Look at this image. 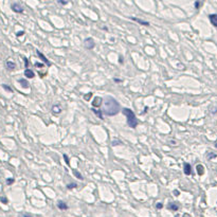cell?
I'll list each match as a JSON object with an SVG mask.
<instances>
[{
    "label": "cell",
    "mask_w": 217,
    "mask_h": 217,
    "mask_svg": "<svg viewBox=\"0 0 217 217\" xmlns=\"http://www.w3.org/2000/svg\"><path fill=\"white\" fill-rule=\"evenodd\" d=\"M113 82H115V83H122V79H120V78H117V77H115V78H113Z\"/></svg>",
    "instance_id": "obj_32"
},
{
    "label": "cell",
    "mask_w": 217,
    "mask_h": 217,
    "mask_svg": "<svg viewBox=\"0 0 217 217\" xmlns=\"http://www.w3.org/2000/svg\"><path fill=\"white\" fill-rule=\"evenodd\" d=\"M58 3L63 4V5H66V4H68V1H63V0H58Z\"/></svg>",
    "instance_id": "obj_33"
},
{
    "label": "cell",
    "mask_w": 217,
    "mask_h": 217,
    "mask_svg": "<svg viewBox=\"0 0 217 217\" xmlns=\"http://www.w3.org/2000/svg\"><path fill=\"white\" fill-rule=\"evenodd\" d=\"M183 173L186 176H190L192 174V166H191L190 163H184L183 165Z\"/></svg>",
    "instance_id": "obj_7"
},
{
    "label": "cell",
    "mask_w": 217,
    "mask_h": 217,
    "mask_svg": "<svg viewBox=\"0 0 217 217\" xmlns=\"http://www.w3.org/2000/svg\"><path fill=\"white\" fill-rule=\"evenodd\" d=\"M5 65H6V68H8V70H14L15 68H16V64H15L14 62L8 61L5 63Z\"/></svg>",
    "instance_id": "obj_15"
},
{
    "label": "cell",
    "mask_w": 217,
    "mask_h": 217,
    "mask_svg": "<svg viewBox=\"0 0 217 217\" xmlns=\"http://www.w3.org/2000/svg\"><path fill=\"white\" fill-rule=\"evenodd\" d=\"M91 110H92V112L94 113V115H96L98 117V119H101V120H103L104 119V117H103V111H101V110H98V109H95V108H91Z\"/></svg>",
    "instance_id": "obj_17"
},
{
    "label": "cell",
    "mask_w": 217,
    "mask_h": 217,
    "mask_svg": "<svg viewBox=\"0 0 217 217\" xmlns=\"http://www.w3.org/2000/svg\"><path fill=\"white\" fill-rule=\"evenodd\" d=\"M77 186V184L76 183H69V184H67V189H69V190H72V189H75Z\"/></svg>",
    "instance_id": "obj_22"
},
{
    "label": "cell",
    "mask_w": 217,
    "mask_h": 217,
    "mask_svg": "<svg viewBox=\"0 0 217 217\" xmlns=\"http://www.w3.org/2000/svg\"><path fill=\"white\" fill-rule=\"evenodd\" d=\"M63 158H64V160H65L66 164H67V165H70V159H69V157H68L66 154H64V155H63Z\"/></svg>",
    "instance_id": "obj_19"
},
{
    "label": "cell",
    "mask_w": 217,
    "mask_h": 217,
    "mask_svg": "<svg viewBox=\"0 0 217 217\" xmlns=\"http://www.w3.org/2000/svg\"><path fill=\"white\" fill-rule=\"evenodd\" d=\"M92 95V92H89V93H88L87 94V95H85V96H84V98H85V100H89V98H90V96H91Z\"/></svg>",
    "instance_id": "obj_30"
},
{
    "label": "cell",
    "mask_w": 217,
    "mask_h": 217,
    "mask_svg": "<svg viewBox=\"0 0 217 217\" xmlns=\"http://www.w3.org/2000/svg\"><path fill=\"white\" fill-rule=\"evenodd\" d=\"M103 104V98H100V96H95L92 101V107L93 108H96V107H101V105Z\"/></svg>",
    "instance_id": "obj_6"
},
{
    "label": "cell",
    "mask_w": 217,
    "mask_h": 217,
    "mask_svg": "<svg viewBox=\"0 0 217 217\" xmlns=\"http://www.w3.org/2000/svg\"><path fill=\"white\" fill-rule=\"evenodd\" d=\"M120 110H121L120 104L113 96L106 95L103 98V115L112 117V115H118Z\"/></svg>",
    "instance_id": "obj_1"
},
{
    "label": "cell",
    "mask_w": 217,
    "mask_h": 217,
    "mask_svg": "<svg viewBox=\"0 0 217 217\" xmlns=\"http://www.w3.org/2000/svg\"><path fill=\"white\" fill-rule=\"evenodd\" d=\"M173 194L175 195L176 197L179 196V195H180V191H178V190H174V191H173Z\"/></svg>",
    "instance_id": "obj_28"
},
{
    "label": "cell",
    "mask_w": 217,
    "mask_h": 217,
    "mask_svg": "<svg viewBox=\"0 0 217 217\" xmlns=\"http://www.w3.org/2000/svg\"><path fill=\"white\" fill-rule=\"evenodd\" d=\"M14 181H15L14 178H8V179H6V184H8V185H11V184L14 183Z\"/></svg>",
    "instance_id": "obj_23"
},
{
    "label": "cell",
    "mask_w": 217,
    "mask_h": 217,
    "mask_svg": "<svg viewBox=\"0 0 217 217\" xmlns=\"http://www.w3.org/2000/svg\"><path fill=\"white\" fill-rule=\"evenodd\" d=\"M196 169H197V174H198L199 176H202L203 174H205V167H203V165L197 164Z\"/></svg>",
    "instance_id": "obj_14"
},
{
    "label": "cell",
    "mask_w": 217,
    "mask_h": 217,
    "mask_svg": "<svg viewBox=\"0 0 217 217\" xmlns=\"http://www.w3.org/2000/svg\"><path fill=\"white\" fill-rule=\"evenodd\" d=\"M215 147H216V148H217V142H216V143H215Z\"/></svg>",
    "instance_id": "obj_38"
},
{
    "label": "cell",
    "mask_w": 217,
    "mask_h": 217,
    "mask_svg": "<svg viewBox=\"0 0 217 217\" xmlns=\"http://www.w3.org/2000/svg\"><path fill=\"white\" fill-rule=\"evenodd\" d=\"M200 2H199V1H196V2H195V3H194V5H195V8H199V6H200Z\"/></svg>",
    "instance_id": "obj_31"
},
{
    "label": "cell",
    "mask_w": 217,
    "mask_h": 217,
    "mask_svg": "<svg viewBox=\"0 0 217 217\" xmlns=\"http://www.w3.org/2000/svg\"><path fill=\"white\" fill-rule=\"evenodd\" d=\"M209 20L215 28H217V14H210Z\"/></svg>",
    "instance_id": "obj_8"
},
{
    "label": "cell",
    "mask_w": 217,
    "mask_h": 217,
    "mask_svg": "<svg viewBox=\"0 0 217 217\" xmlns=\"http://www.w3.org/2000/svg\"><path fill=\"white\" fill-rule=\"evenodd\" d=\"M130 19L132 20H134V21H137V22H139L140 25H149V22L148 21H145V20H143V19H140V18H137V17H130Z\"/></svg>",
    "instance_id": "obj_9"
},
{
    "label": "cell",
    "mask_w": 217,
    "mask_h": 217,
    "mask_svg": "<svg viewBox=\"0 0 217 217\" xmlns=\"http://www.w3.org/2000/svg\"><path fill=\"white\" fill-rule=\"evenodd\" d=\"M23 59H25V68H27V69H28V65H29V63H28V59H27V58H25H25H23Z\"/></svg>",
    "instance_id": "obj_35"
},
{
    "label": "cell",
    "mask_w": 217,
    "mask_h": 217,
    "mask_svg": "<svg viewBox=\"0 0 217 217\" xmlns=\"http://www.w3.org/2000/svg\"><path fill=\"white\" fill-rule=\"evenodd\" d=\"M147 109H148V107H145V109H144V111H143V112H141L143 115V113H146L147 112Z\"/></svg>",
    "instance_id": "obj_37"
},
{
    "label": "cell",
    "mask_w": 217,
    "mask_h": 217,
    "mask_svg": "<svg viewBox=\"0 0 217 217\" xmlns=\"http://www.w3.org/2000/svg\"><path fill=\"white\" fill-rule=\"evenodd\" d=\"M73 175H74L75 177H76L77 179H79V180H83V179H84L83 175H82V174L79 173V172L77 171V169H74V171H73Z\"/></svg>",
    "instance_id": "obj_18"
},
{
    "label": "cell",
    "mask_w": 217,
    "mask_h": 217,
    "mask_svg": "<svg viewBox=\"0 0 217 217\" xmlns=\"http://www.w3.org/2000/svg\"><path fill=\"white\" fill-rule=\"evenodd\" d=\"M21 217H33V216L30 215V214H28V213H25V214H22V215H21Z\"/></svg>",
    "instance_id": "obj_34"
},
{
    "label": "cell",
    "mask_w": 217,
    "mask_h": 217,
    "mask_svg": "<svg viewBox=\"0 0 217 217\" xmlns=\"http://www.w3.org/2000/svg\"><path fill=\"white\" fill-rule=\"evenodd\" d=\"M18 83L20 84L21 87H22V88H29V87H30L29 82H28L27 79H25V78H19V79H18Z\"/></svg>",
    "instance_id": "obj_12"
},
{
    "label": "cell",
    "mask_w": 217,
    "mask_h": 217,
    "mask_svg": "<svg viewBox=\"0 0 217 217\" xmlns=\"http://www.w3.org/2000/svg\"><path fill=\"white\" fill-rule=\"evenodd\" d=\"M52 112L54 115H59L62 112V108L58 106V105H53L52 106Z\"/></svg>",
    "instance_id": "obj_16"
},
{
    "label": "cell",
    "mask_w": 217,
    "mask_h": 217,
    "mask_svg": "<svg viewBox=\"0 0 217 217\" xmlns=\"http://www.w3.org/2000/svg\"><path fill=\"white\" fill-rule=\"evenodd\" d=\"M121 144H123V143H122V141H120V140H113L112 142H111V145L112 146H117V145H121Z\"/></svg>",
    "instance_id": "obj_20"
},
{
    "label": "cell",
    "mask_w": 217,
    "mask_h": 217,
    "mask_svg": "<svg viewBox=\"0 0 217 217\" xmlns=\"http://www.w3.org/2000/svg\"><path fill=\"white\" fill-rule=\"evenodd\" d=\"M11 8H12V11L15 13H23L22 6L19 3H17V2H14V3L11 4Z\"/></svg>",
    "instance_id": "obj_4"
},
{
    "label": "cell",
    "mask_w": 217,
    "mask_h": 217,
    "mask_svg": "<svg viewBox=\"0 0 217 217\" xmlns=\"http://www.w3.org/2000/svg\"><path fill=\"white\" fill-rule=\"evenodd\" d=\"M84 46L87 50H92V49L95 47V44H94L93 38L91 37H87L85 40H84Z\"/></svg>",
    "instance_id": "obj_3"
},
{
    "label": "cell",
    "mask_w": 217,
    "mask_h": 217,
    "mask_svg": "<svg viewBox=\"0 0 217 217\" xmlns=\"http://www.w3.org/2000/svg\"><path fill=\"white\" fill-rule=\"evenodd\" d=\"M57 208L59 210H67L68 209V205L63 200H58L57 201Z\"/></svg>",
    "instance_id": "obj_10"
},
{
    "label": "cell",
    "mask_w": 217,
    "mask_h": 217,
    "mask_svg": "<svg viewBox=\"0 0 217 217\" xmlns=\"http://www.w3.org/2000/svg\"><path fill=\"white\" fill-rule=\"evenodd\" d=\"M0 200H1V202L4 203V205H8V198H6V197H1Z\"/></svg>",
    "instance_id": "obj_24"
},
{
    "label": "cell",
    "mask_w": 217,
    "mask_h": 217,
    "mask_svg": "<svg viewBox=\"0 0 217 217\" xmlns=\"http://www.w3.org/2000/svg\"><path fill=\"white\" fill-rule=\"evenodd\" d=\"M167 209H169V210H172V211L177 212L178 210H179V205H178L176 202H172V203H169V205H167Z\"/></svg>",
    "instance_id": "obj_13"
},
{
    "label": "cell",
    "mask_w": 217,
    "mask_h": 217,
    "mask_svg": "<svg viewBox=\"0 0 217 217\" xmlns=\"http://www.w3.org/2000/svg\"><path fill=\"white\" fill-rule=\"evenodd\" d=\"M2 88H3V89H4V90H6V91H8V92H13L12 88H11V87H10V86L5 85V84H3V85H2Z\"/></svg>",
    "instance_id": "obj_21"
},
{
    "label": "cell",
    "mask_w": 217,
    "mask_h": 217,
    "mask_svg": "<svg viewBox=\"0 0 217 217\" xmlns=\"http://www.w3.org/2000/svg\"><path fill=\"white\" fill-rule=\"evenodd\" d=\"M216 155L215 154H208V159H209V160H210V159H213V158H216Z\"/></svg>",
    "instance_id": "obj_26"
},
{
    "label": "cell",
    "mask_w": 217,
    "mask_h": 217,
    "mask_svg": "<svg viewBox=\"0 0 217 217\" xmlns=\"http://www.w3.org/2000/svg\"><path fill=\"white\" fill-rule=\"evenodd\" d=\"M36 54H37V56L39 57L40 59H42V63H45V64H46V65L48 66V67H50V66L52 65V64H51L50 62L48 61V58H47V57L45 56V55L42 54V53L40 52L39 50H36Z\"/></svg>",
    "instance_id": "obj_5"
},
{
    "label": "cell",
    "mask_w": 217,
    "mask_h": 217,
    "mask_svg": "<svg viewBox=\"0 0 217 217\" xmlns=\"http://www.w3.org/2000/svg\"><path fill=\"white\" fill-rule=\"evenodd\" d=\"M163 208V203H161V202H158L156 205V209H158V210H160V209H162Z\"/></svg>",
    "instance_id": "obj_25"
},
{
    "label": "cell",
    "mask_w": 217,
    "mask_h": 217,
    "mask_svg": "<svg viewBox=\"0 0 217 217\" xmlns=\"http://www.w3.org/2000/svg\"><path fill=\"white\" fill-rule=\"evenodd\" d=\"M23 34H25V31H18L16 33V36H17V37H20V36H22Z\"/></svg>",
    "instance_id": "obj_27"
},
{
    "label": "cell",
    "mask_w": 217,
    "mask_h": 217,
    "mask_svg": "<svg viewBox=\"0 0 217 217\" xmlns=\"http://www.w3.org/2000/svg\"><path fill=\"white\" fill-rule=\"evenodd\" d=\"M25 76L28 77V78H33V77L35 76V73L32 71L31 69H29V68H28V69L25 70Z\"/></svg>",
    "instance_id": "obj_11"
},
{
    "label": "cell",
    "mask_w": 217,
    "mask_h": 217,
    "mask_svg": "<svg viewBox=\"0 0 217 217\" xmlns=\"http://www.w3.org/2000/svg\"><path fill=\"white\" fill-rule=\"evenodd\" d=\"M122 113L126 117V122L127 125L130 128H136L138 126V120L135 115V112L130 108H123L122 109Z\"/></svg>",
    "instance_id": "obj_2"
},
{
    "label": "cell",
    "mask_w": 217,
    "mask_h": 217,
    "mask_svg": "<svg viewBox=\"0 0 217 217\" xmlns=\"http://www.w3.org/2000/svg\"><path fill=\"white\" fill-rule=\"evenodd\" d=\"M120 64H123V56L122 55H120V59H119Z\"/></svg>",
    "instance_id": "obj_36"
},
{
    "label": "cell",
    "mask_w": 217,
    "mask_h": 217,
    "mask_svg": "<svg viewBox=\"0 0 217 217\" xmlns=\"http://www.w3.org/2000/svg\"><path fill=\"white\" fill-rule=\"evenodd\" d=\"M175 217H179V216H175Z\"/></svg>",
    "instance_id": "obj_39"
},
{
    "label": "cell",
    "mask_w": 217,
    "mask_h": 217,
    "mask_svg": "<svg viewBox=\"0 0 217 217\" xmlns=\"http://www.w3.org/2000/svg\"><path fill=\"white\" fill-rule=\"evenodd\" d=\"M35 67L44 68V64H42V63H35Z\"/></svg>",
    "instance_id": "obj_29"
}]
</instances>
